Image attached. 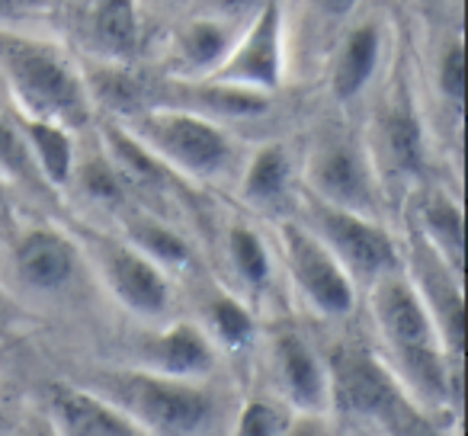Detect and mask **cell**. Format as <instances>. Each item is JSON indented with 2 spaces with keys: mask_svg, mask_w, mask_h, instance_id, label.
I'll return each instance as SVG.
<instances>
[{
  "mask_svg": "<svg viewBox=\"0 0 468 436\" xmlns=\"http://www.w3.org/2000/svg\"><path fill=\"white\" fill-rule=\"evenodd\" d=\"M369 308L382 346L391 353L388 376L404 395L420 404V410H446L459 404V369H449V353L442 346L440 327L423 302L410 273L395 270L369 286ZM455 363V359H452Z\"/></svg>",
  "mask_w": 468,
  "mask_h": 436,
  "instance_id": "6da1fadb",
  "label": "cell"
},
{
  "mask_svg": "<svg viewBox=\"0 0 468 436\" xmlns=\"http://www.w3.org/2000/svg\"><path fill=\"white\" fill-rule=\"evenodd\" d=\"M0 80L20 119L78 129L90 119V90L68 52L52 39L0 29Z\"/></svg>",
  "mask_w": 468,
  "mask_h": 436,
  "instance_id": "7a4b0ae2",
  "label": "cell"
},
{
  "mask_svg": "<svg viewBox=\"0 0 468 436\" xmlns=\"http://www.w3.org/2000/svg\"><path fill=\"white\" fill-rule=\"evenodd\" d=\"M87 388L122 408L151 436H199L215 414V395L206 382L167 378L148 369L100 372Z\"/></svg>",
  "mask_w": 468,
  "mask_h": 436,
  "instance_id": "3957f363",
  "label": "cell"
},
{
  "mask_svg": "<svg viewBox=\"0 0 468 436\" xmlns=\"http://www.w3.org/2000/svg\"><path fill=\"white\" fill-rule=\"evenodd\" d=\"M132 119L135 122L125 125V129L167 170H180V174L193 176V180H208V176H218L231 164V138L206 112L148 110Z\"/></svg>",
  "mask_w": 468,
  "mask_h": 436,
  "instance_id": "277c9868",
  "label": "cell"
},
{
  "mask_svg": "<svg viewBox=\"0 0 468 436\" xmlns=\"http://www.w3.org/2000/svg\"><path fill=\"white\" fill-rule=\"evenodd\" d=\"M308 206V231L337 257V263L346 270L353 282L369 280V286L382 276L401 270V254L388 231L378 225V218L353 215L344 208H334L327 202H318L314 196L305 199Z\"/></svg>",
  "mask_w": 468,
  "mask_h": 436,
  "instance_id": "5b68a950",
  "label": "cell"
},
{
  "mask_svg": "<svg viewBox=\"0 0 468 436\" xmlns=\"http://www.w3.org/2000/svg\"><path fill=\"white\" fill-rule=\"evenodd\" d=\"M282 71H286V20L280 4H263L257 7L248 29L234 39L218 71L206 78V84L263 97L282 84Z\"/></svg>",
  "mask_w": 468,
  "mask_h": 436,
  "instance_id": "8992f818",
  "label": "cell"
},
{
  "mask_svg": "<svg viewBox=\"0 0 468 436\" xmlns=\"http://www.w3.org/2000/svg\"><path fill=\"white\" fill-rule=\"evenodd\" d=\"M280 248L295 289L314 312L327 318H346L356 308V282L346 276L337 257L308 231L305 222H282Z\"/></svg>",
  "mask_w": 468,
  "mask_h": 436,
  "instance_id": "52a82bcc",
  "label": "cell"
},
{
  "mask_svg": "<svg viewBox=\"0 0 468 436\" xmlns=\"http://www.w3.org/2000/svg\"><path fill=\"white\" fill-rule=\"evenodd\" d=\"M97 280L112 299L138 318H161L170 308V276L154 261L119 238H90L87 241Z\"/></svg>",
  "mask_w": 468,
  "mask_h": 436,
  "instance_id": "ba28073f",
  "label": "cell"
},
{
  "mask_svg": "<svg viewBox=\"0 0 468 436\" xmlns=\"http://www.w3.org/2000/svg\"><path fill=\"white\" fill-rule=\"evenodd\" d=\"M308 186L318 202L334 208H344L353 215L376 218L378 193H376V170H372L366 151L350 138H331L321 142L308 157Z\"/></svg>",
  "mask_w": 468,
  "mask_h": 436,
  "instance_id": "9c48e42d",
  "label": "cell"
},
{
  "mask_svg": "<svg viewBox=\"0 0 468 436\" xmlns=\"http://www.w3.org/2000/svg\"><path fill=\"white\" fill-rule=\"evenodd\" d=\"M46 410L55 436H151L122 408L87 385L52 382L46 388Z\"/></svg>",
  "mask_w": 468,
  "mask_h": 436,
  "instance_id": "30bf717a",
  "label": "cell"
},
{
  "mask_svg": "<svg viewBox=\"0 0 468 436\" xmlns=\"http://www.w3.org/2000/svg\"><path fill=\"white\" fill-rule=\"evenodd\" d=\"M273 359H276V376H280L282 395H286L289 408L295 414L324 417L334 408L327 363L314 353V346L302 334L295 331L276 334Z\"/></svg>",
  "mask_w": 468,
  "mask_h": 436,
  "instance_id": "8fae6325",
  "label": "cell"
},
{
  "mask_svg": "<svg viewBox=\"0 0 468 436\" xmlns=\"http://www.w3.org/2000/svg\"><path fill=\"white\" fill-rule=\"evenodd\" d=\"M14 270L29 289L58 292L78 273V244L58 229H29L14 244Z\"/></svg>",
  "mask_w": 468,
  "mask_h": 436,
  "instance_id": "7c38bea8",
  "label": "cell"
},
{
  "mask_svg": "<svg viewBox=\"0 0 468 436\" xmlns=\"http://www.w3.org/2000/svg\"><path fill=\"white\" fill-rule=\"evenodd\" d=\"M215 366V344L202 324L193 321H176L167 331L154 334L144 344V366L138 369L157 372L167 378H186V382H202Z\"/></svg>",
  "mask_w": 468,
  "mask_h": 436,
  "instance_id": "4fadbf2b",
  "label": "cell"
},
{
  "mask_svg": "<svg viewBox=\"0 0 468 436\" xmlns=\"http://www.w3.org/2000/svg\"><path fill=\"white\" fill-rule=\"evenodd\" d=\"M382 27L376 20H363L344 36L337 58L331 65V90L340 103L356 100L363 87L372 80L382 61Z\"/></svg>",
  "mask_w": 468,
  "mask_h": 436,
  "instance_id": "5bb4252c",
  "label": "cell"
},
{
  "mask_svg": "<svg viewBox=\"0 0 468 436\" xmlns=\"http://www.w3.org/2000/svg\"><path fill=\"white\" fill-rule=\"evenodd\" d=\"M420 241L459 276L462 270V206L446 189H430L420 199Z\"/></svg>",
  "mask_w": 468,
  "mask_h": 436,
  "instance_id": "9a60e30c",
  "label": "cell"
},
{
  "mask_svg": "<svg viewBox=\"0 0 468 436\" xmlns=\"http://www.w3.org/2000/svg\"><path fill=\"white\" fill-rule=\"evenodd\" d=\"M87 14V39L103 58L122 61L138 48V7L129 0H103L80 7Z\"/></svg>",
  "mask_w": 468,
  "mask_h": 436,
  "instance_id": "2e32d148",
  "label": "cell"
},
{
  "mask_svg": "<svg viewBox=\"0 0 468 436\" xmlns=\"http://www.w3.org/2000/svg\"><path fill=\"white\" fill-rule=\"evenodd\" d=\"M234 39H238V33H234L231 20H225V16H196L176 36V58H180L183 68L189 65V71L208 78L228 58Z\"/></svg>",
  "mask_w": 468,
  "mask_h": 436,
  "instance_id": "e0dca14e",
  "label": "cell"
},
{
  "mask_svg": "<svg viewBox=\"0 0 468 436\" xmlns=\"http://www.w3.org/2000/svg\"><path fill=\"white\" fill-rule=\"evenodd\" d=\"M20 132L29 144L39 180H46L48 186H68L74 176L71 132L55 122H36V119H20Z\"/></svg>",
  "mask_w": 468,
  "mask_h": 436,
  "instance_id": "ac0fdd59",
  "label": "cell"
},
{
  "mask_svg": "<svg viewBox=\"0 0 468 436\" xmlns=\"http://www.w3.org/2000/svg\"><path fill=\"white\" fill-rule=\"evenodd\" d=\"M382 138L401 174H417L423 167V129L408 87L391 97V106L382 119Z\"/></svg>",
  "mask_w": 468,
  "mask_h": 436,
  "instance_id": "d6986e66",
  "label": "cell"
},
{
  "mask_svg": "<svg viewBox=\"0 0 468 436\" xmlns=\"http://www.w3.org/2000/svg\"><path fill=\"white\" fill-rule=\"evenodd\" d=\"M289 183V154L282 144L270 142L254 151L241 176V193L248 202H276Z\"/></svg>",
  "mask_w": 468,
  "mask_h": 436,
  "instance_id": "ffe728a7",
  "label": "cell"
},
{
  "mask_svg": "<svg viewBox=\"0 0 468 436\" xmlns=\"http://www.w3.org/2000/svg\"><path fill=\"white\" fill-rule=\"evenodd\" d=\"M129 244L135 250H142L148 261H154L157 267L167 273L174 267H183L189 263V248L174 229H167L157 218H135L129 225Z\"/></svg>",
  "mask_w": 468,
  "mask_h": 436,
  "instance_id": "44dd1931",
  "label": "cell"
},
{
  "mask_svg": "<svg viewBox=\"0 0 468 436\" xmlns=\"http://www.w3.org/2000/svg\"><path fill=\"white\" fill-rule=\"evenodd\" d=\"M206 334L212 337L215 346H225V350H244L257 334L254 314H250L241 302L234 299V295H218V299L208 305Z\"/></svg>",
  "mask_w": 468,
  "mask_h": 436,
  "instance_id": "7402d4cb",
  "label": "cell"
},
{
  "mask_svg": "<svg viewBox=\"0 0 468 436\" xmlns=\"http://www.w3.org/2000/svg\"><path fill=\"white\" fill-rule=\"evenodd\" d=\"M228 254H231V263H234V270H238V276H241L250 289H261L263 282L270 280L267 244H263V238L257 235L254 229L234 225V229L228 231Z\"/></svg>",
  "mask_w": 468,
  "mask_h": 436,
  "instance_id": "603a6c76",
  "label": "cell"
},
{
  "mask_svg": "<svg viewBox=\"0 0 468 436\" xmlns=\"http://www.w3.org/2000/svg\"><path fill=\"white\" fill-rule=\"evenodd\" d=\"M292 410L270 398H248L234 420V436H289Z\"/></svg>",
  "mask_w": 468,
  "mask_h": 436,
  "instance_id": "cb8c5ba5",
  "label": "cell"
},
{
  "mask_svg": "<svg viewBox=\"0 0 468 436\" xmlns=\"http://www.w3.org/2000/svg\"><path fill=\"white\" fill-rule=\"evenodd\" d=\"M0 180L7 183H36L33 154H29V144L20 132V122H7V116H0Z\"/></svg>",
  "mask_w": 468,
  "mask_h": 436,
  "instance_id": "d4e9b609",
  "label": "cell"
},
{
  "mask_svg": "<svg viewBox=\"0 0 468 436\" xmlns=\"http://www.w3.org/2000/svg\"><path fill=\"white\" fill-rule=\"evenodd\" d=\"M436 87H440L442 100H449L459 110L462 97H465V46H462V39H452L440 52V61H436Z\"/></svg>",
  "mask_w": 468,
  "mask_h": 436,
  "instance_id": "484cf974",
  "label": "cell"
},
{
  "mask_svg": "<svg viewBox=\"0 0 468 436\" xmlns=\"http://www.w3.org/2000/svg\"><path fill=\"white\" fill-rule=\"evenodd\" d=\"M84 189L93 199L119 202L122 199V176L110 167V161H93L84 167Z\"/></svg>",
  "mask_w": 468,
  "mask_h": 436,
  "instance_id": "4316f807",
  "label": "cell"
},
{
  "mask_svg": "<svg viewBox=\"0 0 468 436\" xmlns=\"http://www.w3.org/2000/svg\"><path fill=\"white\" fill-rule=\"evenodd\" d=\"M46 4H20V0H0V29H16V23L33 20Z\"/></svg>",
  "mask_w": 468,
  "mask_h": 436,
  "instance_id": "83f0119b",
  "label": "cell"
},
{
  "mask_svg": "<svg viewBox=\"0 0 468 436\" xmlns=\"http://www.w3.org/2000/svg\"><path fill=\"white\" fill-rule=\"evenodd\" d=\"M7 183L0 180V222H7L10 218V193H7Z\"/></svg>",
  "mask_w": 468,
  "mask_h": 436,
  "instance_id": "f1b7e54d",
  "label": "cell"
},
{
  "mask_svg": "<svg viewBox=\"0 0 468 436\" xmlns=\"http://www.w3.org/2000/svg\"><path fill=\"white\" fill-rule=\"evenodd\" d=\"M20 436H55V433H52V427H48V420H42V423H36V427L23 430Z\"/></svg>",
  "mask_w": 468,
  "mask_h": 436,
  "instance_id": "f546056e",
  "label": "cell"
},
{
  "mask_svg": "<svg viewBox=\"0 0 468 436\" xmlns=\"http://www.w3.org/2000/svg\"><path fill=\"white\" fill-rule=\"evenodd\" d=\"M289 436H308V433H302V430H299V427H295V423H292V430H289Z\"/></svg>",
  "mask_w": 468,
  "mask_h": 436,
  "instance_id": "4dcf8cb0",
  "label": "cell"
}]
</instances>
